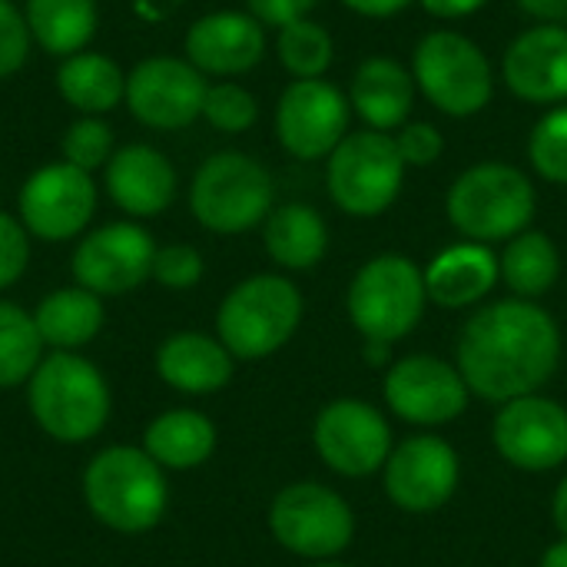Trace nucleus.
<instances>
[{"mask_svg": "<svg viewBox=\"0 0 567 567\" xmlns=\"http://www.w3.org/2000/svg\"><path fill=\"white\" fill-rule=\"evenodd\" d=\"M100 203L93 173L63 159L37 166L17 193V219L33 239L70 243L86 233Z\"/></svg>", "mask_w": 567, "mask_h": 567, "instance_id": "11", "label": "nucleus"}, {"mask_svg": "<svg viewBox=\"0 0 567 567\" xmlns=\"http://www.w3.org/2000/svg\"><path fill=\"white\" fill-rule=\"evenodd\" d=\"M528 159L542 179L567 186V106H555L535 123L528 140Z\"/></svg>", "mask_w": 567, "mask_h": 567, "instance_id": "35", "label": "nucleus"}, {"mask_svg": "<svg viewBox=\"0 0 567 567\" xmlns=\"http://www.w3.org/2000/svg\"><path fill=\"white\" fill-rule=\"evenodd\" d=\"M156 249L159 246L153 243L150 229L136 219L106 223L80 236L70 256V272L76 286L96 292L100 299L126 296L153 279Z\"/></svg>", "mask_w": 567, "mask_h": 567, "instance_id": "12", "label": "nucleus"}, {"mask_svg": "<svg viewBox=\"0 0 567 567\" xmlns=\"http://www.w3.org/2000/svg\"><path fill=\"white\" fill-rule=\"evenodd\" d=\"M183 50L203 76H239L266 56V27L249 10H213L189 23Z\"/></svg>", "mask_w": 567, "mask_h": 567, "instance_id": "19", "label": "nucleus"}, {"mask_svg": "<svg viewBox=\"0 0 567 567\" xmlns=\"http://www.w3.org/2000/svg\"><path fill=\"white\" fill-rule=\"evenodd\" d=\"M20 10L33 47L56 60L86 50L100 27L96 0H23Z\"/></svg>", "mask_w": 567, "mask_h": 567, "instance_id": "28", "label": "nucleus"}, {"mask_svg": "<svg viewBox=\"0 0 567 567\" xmlns=\"http://www.w3.org/2000/svg\"><path fill=\"white\" fill-rule=\"evenodd\" d=\"M236 359L203 332H176L156 349V375L183 395H213L229 385Z\"/></svg>", "mask_w": 567, "mask_h": 567, "instance_id": "22", "label": "nucleus"}, {"mask_svg": "<svg viewBox=\"0 0 567 567\" xmlns=\"http://www.w3.org/2000/svg\"><path fill=\"white\" fill-rule=\"evenodd\" d=\"M395 146L405 166H432L442 156L445 140L432 123H405L402 130H395Z\"/></svg>", "mask_w": 567, "mask_h": 567, "instance_id": "39", "label": "nucleus"}, {"mask_svg": "<svg viewBox=\"0 0 567 567\" xmlns=\"http://www.w3.org/2000/svg\"><path fill=\"white\" fill-rule=\"evenodd\" d=\"M551 515H555V528L561 532V538H567V475L561 478L555 502H551Z\"/></svg>", "mask_w": 567, "mask_h": 567, "instance_id": "45", "label": "nucleus"}, {"mask_svg": "<svg viewBox=\"0 0 567 567\" xmlns=\"http://www.w3.org/2000/svg\"><path fill=\"white\" fill-rule=\"evenodd\" d=\"M27 405L43 435L60 445H83L110 422V385L76 352H50L27 382Z\"/></svg>", "mask_w": 567, "mask_h": 567, "instance_id": "3", "label": "nucleus"}, {"mask_svg": "<svg viewBox=\"0 0 567 567\" xmlns=\"http://www.w3.org/2000/svg\"><path fill=\"white\" fill-rule=\"evenodd\" d=\"M203 120L219 133L239 136V133L252 130V123L259 120V103L243 83L219 80V83H209V90H206Z\"/></svg>", "mask_w": 567, "mask_h": 567, "instance_id": "34", "label": "nucleus"}, {"mask_svg": "<svg viewBox=\"0 0 567 567\" xmlns=\"http://www.w3.org/2000/svg\"><path fill=\"white\" fill-rule=\"evenodd\" d=\"M505 86L525 103L567 100V27L538 23L518 33L502 60Z\"/></svg>", "mask_w": 567, "mask_h": 567, "instance_id": "21", "label": "nucleus"}, {"mask_svg": "<svg viewBox=\"0 0 567 567\" xmlns=\"http://www.w3.org/2000/svg\"><path fill=\"white\" fill-rule=\"evenodd\" d=\"M319 458L342 478H365L385 468L392 455V429L382 412L362 399L329 402L312 425Z\"/></svg>", "mask_w": 567, "mask_h": 567, "instance_id": "15", "label": "nucleus"}, {"mask_svg": "<svg viewBox=\"0 0 567 567\" xmlns=\"http://www.w3.org/2000/svg\"><path fill=\"white\" fill-rule=\"evenodd\" d=\"M130 7L140 23H166L186 7V0H133Z\"/></svg>", "mask_w": 567, "mask_h": 567, "instance_id": "41", "label": "nucleus"}, {"mask_svg": "<svg viewBox=\"0 0 567 567\" xmlns=\"http://www.w3.org/2000/svg\"><path fill=\"white\" fill-rule=\"evenodd\" d=\"M525 13L548 20V23H567V0H515Z\"/></svg>", "mask_w": 567, "mask_h": 567, "instance_id": "43", "label": "nucleus"}, {"mask_svg": "<svg viewBox=\"0 0 567 567\" xmlns=\"http://www.w3.org/2000/svg\"><path fill=\"white\" fill-rule=\"evenodd\" d=\"M558 362V322L528 299H502L478 309L455 346V365L468 392L495 405L542 392Z\"/></svg>", "mask_w": 567, "mask_h": 567, "instance_id": "1", "label": "nucleus"}, {"mask_svg": "<svg viewBox=\"0 0 567 567\" xmlns=\"http://www.w3.org/2000/svg\"><path fill=\"white\" fill-rule=\"evenodd\" d=\"M116 153V140H113V126L103 116H76L63 136H60V156L63 163L96 173L110 163V156Z\"/></svg>", "mask_w": 567, "mask_h": 567, "instance_id": "33", "label": "nucleus"}, {"mask_svg": "<svg viewBox=\"0 0 567 567\" xmlns=\"http://www.w3.org/2000/svg\"><path fill=\"white\" fill-rule=\"evenodd\" d=\"M462 478L458 452L439 435H412L385 462V495L409 515L442 508Z\"/></svg>", "mask_w": 567, "mask_h": 567, "instance_id": "18", "label": "nucleus"}, {"mask_svg": "<svg viewBox=\"0 0 567 567\" xmlns=\"http://www.w3.org/2000/svg\"><path fill=\"white\" fill-rule=\"evenodd\" d=\"M203 272H206V262H203V252L196 246H189V243H169V246H159L156 249L153 279L163 289H173V292L193 289V286H199Z\"/></svg>", "mask_w": 567, "mask_h": 567, "instance_id": "36", "label": "nucleus"}, {"mask_svg": "<svg viewBox=\"0 0 567 567\" xmlns=\"http://www.w3.org/2000/svg\"><path fill=\"white\" fill-rule=\"evenodd\" d=\"M302 322V292L292 279L259 272L226 292L216 312V339L239 362L276 355Z\"/></svg>", "mask_w": 567, "mask_h": 567, "instance_id": "4", "label": "nucleus"}, {"mask_svg": "<svg viewBox=\"0 0 567 567\" xmlns=\"http://www.w3.org/2000/svg\"><path fill=\"white\" fill-rule=\"evenodd\" d=\"M365 346V362L369 365H385L389 362V352H392V346H385V342H362Z\"/></svg>", "mask_w": 567, "mask_h": 567, "instance_id": "47", "label": "nucleus"}, {"mask_svg": "<svg viewBox=\"0 0 567 567\" xmlns=\"http://www.w3.org/2000/svg\"><path fill=\"white\" fill-rule=\"evenodd\" d=\"M246 10L262 23V27H286L292 20H302L309 17V10L319 3V0H243Z\"/></svg>", "mask_w": 567, "mask_h": 567, "instance_id": "40", "label": "nucleus"}, {"mask_svg": "<svg viewBox=\"0 0 567 567\" xmlns=\"http://www.w3.org/2000/svg\"><path fill=\"white\" fill-rule=\"evenodd\" d=\"M538 567H567V538L555 542V545L542 555V565Z\"/></svg>", "mask_w": 567, "mask_h": 567, "instance_id": "46", "label": "nucleus"}, {"mask_svg": "<svg viewBox=\"0 0 567 567\" xmlns=\"http://www.w3.org/2000/svg\"><path fill=\"white\" fill-rule=\"evenodd\" d=\"M83 502L103 528L143 535L163 522L169 482L143 449L110 445L96 452L83 472Z\"/></svg>", "mask_w": 567, "mask_h": 567, "instance_id": "2", "label": "nucleus"}, {"mask_svg": "<svg viewBox=\"0 0 567 567\" xmlns=\"http://www.w3.org/2000/svg\"><path fill=\"white\" fill-rule=\"evenodd\" d=\"M262 246L276 266L289 272H302L322 262L329 249V226L319 209L306 203H286L266 216Z\"/></svg>", "mask_w": 567, "mask_h": 567, "instance_id": "29", "label": "nucleus"}, {"mask_svg": "<svg viewBox=\"0 0 567 567\" xmlns=\"http://www.w3.org/2000/svg\"><path fill=\"white\" fill-rule=\"evenodd\" d=\"M349 10L362 13V17H395L399 10H405L412 0H342Z\"/></svg>", "mask_w": 567, "mask_h": 567, "instance_id": "44", "label": "nucleus"}, {"mask_svg": "<svg viewBox=\"0 0 567 567\" xmlns=\"http://www.w3.org/2000/svg\"><path fill=\"white\" fill-rule=\"evenodd\" d=\"M492 439L498 455L522 472H551L567 462V409L535 392L498 409Z\"/></svg>", "mask_w": 567, "mask_h": 567, "instance_id": "16", "label": "nucleus"}, {"mask_svg": "<svg viewBox=\"0 0 567 567\" xmlns=\"http://www.w3.org/2000/svg\"><path fill=\"white\" fill-rule=\"evenodd\" d=\"M269 532L299 558L332 561L349 548L355 535V515L339 492L319 482H296L272 498Z\"/></svg>", "mask_w": 567, "mask_h": 567, "instance_id": "10", "label": "nucleus"}, {"mask_svg": "<svg viewBox=\"0 0 567 567\" xmlns=\"http://www.w3.org/2000/svg\"><path fill=\"white\" fill-rule=\"evenodd\" d=\"M43 349L33 312L0 299V392L27 385L43 362Z\"/></svg>", "mask_w": 567, "mask_h": 567, "instance_id": "31", "label": "nucleus"}, {"mask_svg": "<svg viewBox=\"0 0 567 567\" xmlns=\"http://www.w3.org/2000/svg\"><path fill=\"white\" fill-rule=\"evenodd\" d=\"M468 385L458 365L435 355H405L385 375L389 409L412 425H449L468 409Z\"/></svg>", "mask_w": 567, "mask_h": 567, "instance_id": "17", "label": "nucleus"}, {"mask_svg": "<svg viewBox=\"0 0 567 567\" xmlns=\"http://www.w3.org/2000/svg\"><path fill=\"white\" fill-rule=\"evenodd\" d=\"M103 189L126 219H153L173 206L179 176L163 150L150 143H126L116 146L103 166Z\"/></svg>", "mask_w": 567, "mask_h": 567, "instance_id": "20", "label": "nucleus"}, {"mask_svg": "<svg viewBox=\"0 0 567 567\" xmlns=\"http://www.w3.org/2000/svg\"><path fill=\"white\" fill-rule=\"evenodd\" d=\"M276 53H279V63L296 80H319L332 66L336 43H332V33L322 23L302 17V20H292V23L279 27Z\"/></svg>", "mask_w": 567, "mask_h": 567, "instance_id": "32", "label": "nucleus"}, {"mask_svg": "<svg viewBox=\"0 0 567 567\" xmlns=\"http://www.w3.org/2000/svg\"><path fill=\"white\" fill-rule=\"evenodd\" d=\"M349 116L352 103L336 83L292 80L276 103V140L296 159H329L349 136Z\"/></svg>", "mask_w": 567, "mask_h": 567, "instance_id": "14", "label": "nucleus"}, {"mask_svg": "<svg viewBox=\"0 0 567 567\" xmlns=\"http://www.w3.org/2000/svg\"><path fill=\"white\" fill-rule=\"evenodd\" d=\"M56 93L80 116H106L126 100V70L100 50H80L60 60Z\"/></svg>", "mask_w": 567, "mask_h": 567, "instance_id": "26", "label": "nucleus"}, {"mask_svg": "<svg viewBox=\"0 0 567 567\" xmlns=\"http://www.w3.org/2000/svg\"><path fill=\"white\" fill-rule=\"evenodd\" d=\"M445 213L468 243H508L535 219V186L518 166L478 163L452 183Z\"/></svg>", "mask_w": 567, "mask_h": 567, "instance_id": "6", "label": "nucleus"}, {"mask_svg": "<svg viewBox=\"0 0 567 567\" xmlns=\"http://www.w3.org/2000/svg\"><path fill=\"white\" fill-rule=\"evenodd\" d=\"M498 279V256L485 243H455L429 262L425 292L442 309H468L482 302Z\"/></svg>", "mask_w": 567, "mask_h": 567, "instance_id": "23", "label": "nucleus"}, {"mask_svg": "<svg viewBox=\"0 0 567 567\" xmlns=\"http://www.w3.org/2000/svg\"><path fill=\"white\" fill-rule=\"evenodd\" d=\"M316 567H349V565H336V561H319Z\"/></svg>", "mask_w": 567, "mask_h": 567, "instance_id": "48", "label": "nucleus"}, {"mask_svg": "<svg viewBox=\"0 0 567 567\" xmlns=\"http://www.w3.org/2000/svg\"><path fill=\"white\" fill-rule=\"evenodd\" d=\"M332 203L359 219L385 213L405 179V159L399 156L395 136L382 130H355L332 153L326 166Z\"/></svg>", "mask_w": 567, "mask_h": 567, "instance_id": "8", "label": "nucleus"}, {"mask_svg": "<svg viewBox=\"0 0 567 567\" xmlns=\"http://www.w3.org/2000/svg\"><path fill=\"white\" fill-rule=\"evenodd\" d=\"M349 103L369 130H402L415 103V76L392 56H369L352 76Z\"/></svg>", "mask_w": 567, "mask_h": 567, "instance_id": "24", "label": "nucleus"}, {"mask_svg": "<svg viewBox=\"0 0 567 567\" xmlns=\"http://www.w3.org/2000/svg\"><path fill=\"white\" fill-rule=\"evenodd\" d=\"M502 282L515 292V299H538L545 292H551V286L561 276V256L558 246L551 243V236L538 233V229H525L515 239H508L502 259Z\"/></svg>", "mask_w": 567, "mask_h": 567, "instance_id": "30", "label": "nucleus"}, {"mask_svg": "<svg viewBox=\"0 0 567 567\" xmlns=\"http://www.w3.org/2000/svg\"><path fill=\"white\" fill-rule=\"evenodd\" d=\"M33 322L50 352H80L103 332L106 306L96 292L73 282L47 292L33 309Z\"/></svg>", "mask_w": 567, "mask_h": 567, "instance_id": "25", "label": "nucleus"}, {"mask_svg": "<svg viewBox=\"0 0 567 567\" xmlns=\"http://www.w3.org/2000/svg\"><path fill=\"white\" fill-rule=\"evenodd\" d=\"M143 452L163 472H189L216 452V425L196 409H169L143 429Z\"/></svg>", "mask_w": 567, "mask_h": 567, "instance_id": "27", "label": "nucleus"}, {"mask_svg": "<svg viewBox=\"0 0 567 567\" xmlns=\"http://www.w3.org/2000/svg\"><path fill=\"white\" fill-rule=\"evenodd\" d=\"M269 169L239 150H219L199 163L189 183L193 219L216 236H239L266 223L276 209Z\"/></svg>", "mask_w": 567, "mask_h": 567, "instance_id": "5", "label": "nucleus"}, {"mask_svg": "<svg viewBox=\"0 0 567 567\" xmlns=\"http://www.w3.org/2000/svg\"><path fill=\"white\" fill-rule=\"evenodd\" d=\"M209 80L186 56H146L126 73V110L136 123L176 133L203 120Z\"/></svg>", "mask_w": 567, "mask_h": 567, "instance_id": "13", "label": "nucleus"}, {"mask_svg": "<svg viewBox=\"0 0 567 567\" xmlns=\"http://www.w3.org/2000/svg\"><path fill=\"white\" fill-rule=\"evenodd\" d=\"M30 266V233L23 223L0 209V292L17 286Z\"/></svg>", "mask_w": 567, "mask_h": 567, "instance_id": "38", "label": "nucleus"}, {"mask_svg": "<svg viewBox=\"0 0 567 567\" xmlns=\"http://www.w3.org/2000/svg\"><path fill=\"white\" fill-rule=\"evenodd\" d=\"M432 17H442V20H458V17H468L475 10H482L488 0H419Z\"/></svg>", "mask_w": 567, "mask_h": 567, "instance_id": "42", "label": "nucleus"}, {"mask_svg": "<svg viewBox=\"0 0 567 567\" xmlns=\"http://www.w3.org/2000/svg\"><path fill=\"white\" fill-rule=\"evenodd\" d=\"M425 272L405 256H375L369 259L346 296V309L362 342L395 346L405 339L425 312Z\"/></svg>", "mask_w": 567, "mask_h": 567, "instance_id": "7", "label": "nucleus"}, {"mask_svg": "<svg viewBox=\"0 0 567 567\" xmlns=\"http://www.w3.org/2000/svg\"><path fill=\"white\" fill-rule=\"evenodd\" d=\"M30 30L23 10L13 0H0V80H10L23 70L30 56Z\"/></svg>", "mask_w": 567, "mask_h": 567, "instance_id": "37", "label": "nucleus"}, {"mask_svg": "<svg viewBox=\"0 0 567 567\" xmlns=\"http://www.w3.org/2000/svg\"><path fill=\"white\" fill-rule=\"evenodd\" d=\"M412 76L449 116H475L492 103L495 73L485 50L458 30H432L419 40Z\"/></svg>", "mask_w": 567, "mask_h": 567, "instance_id": "9", "label": "nucleus"}]
</instances>
